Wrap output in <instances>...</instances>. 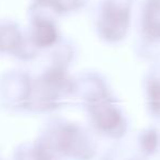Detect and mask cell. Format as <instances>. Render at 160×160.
Masks as SVG:
<instances>
[{
    "label": "cell",
    "mask_w": 160,
    "mask_h": 160,
    "mask_svg": "<svg viewBox=\"0 0 160 160\" xmlns=\"http://www.w3.org/2000/svg\"><path fill=\"white\" fill-rule=\"evenodd\" d=\"M134 0H102L98 10L97 30L108 44H119L128 37L133 21Z\"/></svg>",
    "instance_id": "obj_2"
},
{
    "label": "cell",
    "mask_w": 160,
    "mask_h": 160,
    "mask_svg": "<svg viewBox=\"0 0 160 160\" xmlns=\"http://www.w3.org/2000/svg\"><path fill=\"white\" fill-rule=\"evenodd\" d=\"M137 149L143 158L147 159L157 155L160 150V131L148 127L141 131L137 136Z\"/></svg>",
    "instance_id": "obj_4"
},
{
    "label": "cell",
    "mask_w": 160,
    "mask_h": 160,
    "mask_svg": "<svg viewBox=\"0 0 160 160\" xmlns=\"http://www.w3.org/2000/svg\"><path fill=\"white\" fill-rule=\"evenodd\" d=\"M139 36L147 46L160 44V0H145L139 11Z\"/></svg>",
    "instance_id": "obj_3"
},
{
    "label": "cell",
    "mask_w": 160,
    "mask_h": 160,
    "mask_svg": "<svg viewBox=\"0 0 160 160\" xmlns=\"http://www.w3.org/2000/svg\"><path fill=\"white\" fill-rule=\"evenodd\" d=\"M92 123L99 134L119 142L127 135L128 121L109 87L86 98Z\"/></svg>",
    "instance_id": "obj_1"
},
{
    "label": "cell",
    "mask_w": 160,
    "mask_h": 160,
    "mask_svg": "<svg viewBox=\"0 0 160 160\" xmlns=\"http://www.w3.org/2000/svg\"><path fill=\"white\" fill-rule=\"evenodd\" d=\"M105 160H145V158H143L139 154H130L123 148L114 147L108 152Z\"/></svg>",
    "instance_id": "obj_6"
},
{
    "label": "cell",
    "mask_w": 160,
    "mask_h": 160,
    "mask_svg": "<svg viewBox=\"0 0 160 160\" xmlns=\"http://www.w3.org/2000/svg\"><path fill=\"white\" fill-rule=\"evenodd\" d=\"M145 99L148 112L160 120V74H149L146 78Z\"/></svg>",
    "instance_id": "obj_5"
}]
</instances>
